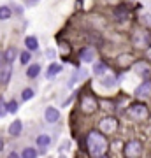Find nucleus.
<instances>
[{
  "instance_id": "nucleus-1",
  "label": "nucleus",
  "mask_w": 151,
  "mask_h": 158,
  "mask_svg": "<svg viewBox=\"0 0 151 158\" xmlns=\"http://www.w3.org/2000/svg\"><path fill=\"white\" fill-rule=\"evenodd\" d=\"M107 148H109V142H107L106 135L99 132V130H91L88 135H86V149L93 158L102 156L107 153Z\"/></svg>"
},
{
  "instance_id": "nucleus-2",
  "label": "nucleus",
  "mask_w": 151,
  "mask_h": 158,
  "mask_svg": "<svg viewBox=\"0 0 151 158\" xmlns=\"http://www.w3.org/2000/svg\"><path fill=\"white\" fill-rule=\"evenodd\" d=\"M127 114L134 121H146L149 118V109L146 104H141V102H134L128 109H127Z\"/></svg>"
},
{
  "instance_id": "nucleus-3",
  "label": "nucleus",
  "mask_w": 151,
  "mask_h": 158,
  "mask_svg": "<svg viewBox=\"0 0 151 158\" xmlns=\"http://www.w3.org/2000/svg\"><path fill=\"white\" fill-rule=\"evenodd\" d=\"M81 111L84 114H95L99 111V100L90 93H84L81 97Z\"/></svg>"
},
{
  "instance_id": "nucleus-4",
  "label": "nucleus",
  "mask_w": 151,
  "mask_h": 158,
  "mask_svg": "<svg viewBox=\"0 0 151 158\" xmlns=\"http://www.w3.org/2000/svg\"><path fill=\"white\" fill-rule=\"evenodd\" d=\"M123 155L127 158H137L142 155V142L137 141V139H132L125 144L123 148Z\"/></svg>"
},
{
  "instance_id": "nucleus-5",
  "label": "nucleus",
  "mask_w": 151,
  "mask_h": 158,
  "mask_svg": "<svg viewBox=\"0 0 151 158\" xmlns=\"http://www.w3.org/2000/svg\"><path fill=\"white\" fill-rule=\"evenodd\" d=\"M99 127H100L99 132H102L104 135L114 134V132L118 130V119L112 118V116H106V118H102L100 121H99Z\"/></svg>"
},
{
  "instance_id": "nucleus-6",
  "label": "nucleus",
  "mask_w": 151,
  "mask_h": 158,
  "mask_svg": "<svg viewBox=\"0 0 151 158\" xmlns=\"http://www.w3.org/2000/svg\"><path fill=\"white\" fill-rule=\"evenodd\" d=\"M134 42L137 48H146L151 44V34L146 30H137L134 34Z\"/></svg>"
},
{
  "instance_id": "nucleus-7",
  "label": "nucleus",
  "mask_w": 151,
  "mask_h": 158,
  "mask_svg": "<svg viewBox=\"0 0 151 158\" xmlns=\"http://www.w3.org/2000/svg\"><path fill=\"white\" fill-rule=\"evenodd\" d=\"M135 97H137V98H149L151 97V81H144L142 85L137 86Z\"/></svg>"
},
{
  "instance_id": "nucleus-8",
  "label": "nucleus",
  "mask_w": 151,
  "mask_h": 158,
  "mask_svg": "<svg viewBox=\"0 0 151 158\" xmlns=\"http://www.w3.org/2000/svg\"><path fill=\"white\" fill-rule=\"evenodd\" d=\"M79 60L84 63H90L95 60V49L93 48H90V46H86V48H83V49L79 51Z\"/></svg>"
},
{
  "instance_id": "nucleus-9",
  "label": "nucleus",
  "mask_w": 151,
  "mask_h": 158,
  "mask_svg": "<svg viewBox=\"0 0 151 158\" xmlns=\"http://www.w3.org/2000/svg\"><path fill=\"white\" fill-rule=\"evenodd\" d=\"M132 63H134V58L128 53H123V55L118 56V67L120 69H128V67H132Z\"/></svg>"
},
{
  "instance_id": "nucleus-10",
  "label": "nucleus",
  "mask_w": 151,
  "mask_h": 158,
  "mask_svg": "<svg viewBox=\"0 0 151 158\" xmlns=\"http://www.w3.org/2000/svg\"><path fill=\"white\" fill-rule=\"evenodd\" d=\"M44 118H46L48 123H56V121L60 119V113H58V109H55V107H48L46 113H44Z\"/></svg>"
},
{
  "instance_id": "nucleus-11",
  "label": "nucleus",
  "mask_w": 151,
  "mask_h": 158,
  "mask_svg": "<svg viewBox=\"0 0 151 158\" xmlns=\"http://www.w3.org/2000/svg\"><path fill=\"white\" fill-rule=\"evenodd\" d=\"M23 132V123H21V119H14L11 123V127H9V135L12 137H18L19 134Z\"/></svg>"
},
{
  "instance_id": "nucleus-12",
  "label": "nucleus",
  "mask_w": 151,
  "mask_h": 158,
  "mask_svg": "<svg viewBox=\"0 0 151 158\" xmlns=\"http://www.w3.org/2000/svg\"><path fill=\"white\" fill-rule=\"evenodd\" d=\"M11 63H7L6 67H0V85H7L11 77Z\"/></svg>"
},
{
  "instance_id": "nucleus-13",
  "label": "nucleus",
  "mask_w": 151,
  "mask_h": 158,
  "mask_svg": "<svg viewBox=\"0 0 151 158\" xmlns=\"http://www.w3.org/2000/svg\"><path fill=\"white\" fill-rule=\"evenodd\" d=\"M62 70H63V67L60 63H51L49 67H48V70H46V79H53L56 74H60Z\"/></svg>"
},
{
  "instance_id": "nucleus-14",
  "label": "nucleus",
  "mask_w": 151,
  "mask_h": 158,
  "mask_svg": "<svg viewBox=\"0 0 151 158\" xmlns=\"http://www.w3.org/2000/svg\"><path fill=\"white\" fill-rule=\"evenodd\" d=\"M128 14H130V11L125 6H118L116 9H114V18H116L118 21H125V19L128 18Z\"/></svg>"
},
{
  "instance_id": "nucleus-15",
  "label": "nucleus",
  "mask_w": 151,
  "mask_h": 158,
  "mask_svg": "<svg viewBox=\"0 0 151 158\" xmlns=\"http://www.w3.org/2000/svg\"><path fill=\"white\" fill-rule=\"evenodd\" d=\"M35 142H37V146H39L42 151H46V149L51 146V137L46 135V134H42V135L37 137V141H35Z\"/></svg>"
},
{
  "instance_id": "nucleus-16",
  "label": "nucleus",
  "mask_w": 151,
  "mask_h": 158,
  "mask_svg": "<svg viewBox=\"0 0 151 158\" xmlns=\"http://www.w3.org/2000/svg\"><path fill=\"white\" fill-rule=\"evenodd\" d=\"M25 46H27L28 51H37L39 40H37V37H34V35H28L27 39H25Z\"/></svg>"
},
{
  "instance_id": "nucleus-17",
  "label": "nucleus",
  "mask_w": 151,
  "mask_h": 158,
  "mask_svg": "<svg viewBox=\"0 0 151 158\" xmlns=\"http://www.w3.org/2000/svg\"><path fill=\"white\" fill-rule=\"evenodd\" d=\"M93 72H95V76H106L107 74V65L104 62H97L95 65H93Z\"/></svg>"
},
{
  "instance_id": "nucleus-18",
  "label": "nucleus",
  "mask_w": 151,
  "mask_h": 158,
  "mask_svg": "<svg viewBox=\"0 0 151 158\" xmlns=\"http://www.w3.org/2000/svg\"><path fill=\"white\" fill-rule=\"evenodd\" d=\"M39 72H40V65H39V63H34V65H30V67H28L27 76L30 79H34V77H37V76H39Z\"/></svg>"
},
{
  "instance_id": "nucleus-19",
  "label": "nucleus",
  "mask_w": 151,
  "mask_h": 158,
  "mask_svg": "<svg viewBox=\"0 0 151 158\" xmlns=\"http://www.w3.org/2000/svg\"><path fill=\"white\" fill-rule=\"evenodd\" d=\"M16 56H18V51H16V48H7L6 55H4V60H7V63H12Z\"/></svg>"
},
{
  "instance_id": "nucleus-20",
  "label": "nucleus",
  "mask_w": 151,
  "mask_h": 158,
  "mask_svg": "<svg viewBox=\"0 0 151 158\" xmlns=\"http://www.w3.org/2000/svg\"><path fill=\"white\" fill-rule=\"evenodd\" d=\"M37 156H39V153L34 148H25L21 153V158H37Z\"/></svg>"
},
{
  "instance_id": "nucleus-21",
  "label": "nucleus",
  "mask_w": 151,
  "mask_h": 158,
  "mask_svg": "<svg viewBox=\"0 0 151 158\" xmlns=\"http://www.w3.org/2000/svg\"><path fill=\"white\" fill-rule=\"evenodd\" d=\"M11 16H12L11 7H7V6H2V7H0V19H2V21H6V19H9Z\"/></svg>"
},
{
  "instance_id": "nucleus-22",
  "label": "nucleus",
  "mask_w": 151,
  "mask_h": 158,
  "mask_svg": "<svg viewBox=\"0 0 151 158\" xmlns=\"http://www.w3.org/2000/svg\"><path fill=\"white\" fill-rule=\"evenodd\" d=\"M30 51H21V53H19V62L23 63V65H27L28 62H30Z\"/></svg>"
},
{
  "instance_id": "nucleus-23",
  "label": "nucleus",
  "mask_w": 151,
  "mask_h": 158,
  "mask_svg": "<svg viewBox=\"0 0 151 158\" xmlns=\"http://www.w3.org/2000/svg\"><path fill=\"white\" fill-rule=\"evenodd\" d=\"M21 98L23 100H30V98H34V90L32 88H25L21 93Z\"/></svg>"
},
{
  "instance_id": "nucleus-24",
  "label": "nucleus",
  "mask_w": 151,
  "mask_h": 158,
  "mask_svg": "<svg viewBox=\"0 0 151 158\" xmlns=\"http://www.w3.org/2000/svg\"><path fill=\"white\" fill-rule=\"evenodd\" d=\"M6 109H7V113H16V111H18V104H16V100H11V102H9V104H7V106H6Z\"/></svg>"
},
{
  "instance_id": "nucleus-25",
  "label": "nucleus",
  "mask_w": 151,
  "mask_h": 158,
  "mask_svg": "<svg viewBox=\"0 0 151 158\" xmlns=\"http://www.w3.org/2000/svg\"><path fill=\"white\" fill-rule=\"evenodd\" d=\"M135 67L139 69V70H137V74H142V76H148V74H149V69H148V67L144 69V63H142V62H139Z\"/></svg>"
},
{
  "instance_id": "nucleus-26",
  "label": "nucleus",
  "mask_w": 151,
  "mask_h": 158,
  "mask_svg": "<svg viewBox=\"0 0 151 158\" xmlns=\"http://www.w3.org/2000/svg\"><path fill=\"white\" fill-rule=\"evenodd\" d=\"M6 106H7V104H4V98L0 97V118H2V116H6V114H7Z\"/></svg>"
},
{
  "instance_id": "nucleus-27",
  "label": "nucleus",
  "mask_w": 151,
  "mask_h": 158,
  "mask_svg": "<svg viewBox=\"0 0 151 158\" xmlns=\"http://www.w3.org/2000/svg\"><path fill=\"white\" fill-rule=\"evenodd\" d=\"M60 49H62L65 55H69V53H70V48H69L67 42H60Z\"/></svg>"
},
{
  "instance_id": "nucleus-28",
  "label": "nucleus",
  "mask_w": 151,
  "mask_h": 158,
  "mask_svg": "<svg viewBox=\"0 0 151 158\" xmlns=\"http://www.w3.org/2000/svg\"><path fill=\"white\" fill-rule=\"evenodd\" d=\"M104 83H106L107 86H112V85H114V77H106V79H104Z\"/></svg>"
},
{
  "instance_id": "nucleus-29",
  "label": "nucleus",
  "mask_w": 151,
  "mask_h": 158,
  "mask_svg": "<svg viewBox=\"0 0 151 158\" xmlns=\"http://www.w3.org/2000/svg\"><path fill=\"white\" fill-rule=\"evenodd\" d=\"M46 56L48 58H55V49H48L46 51Z\"/></svg>"
},
{
  "instance_id": "nucleus-30",
  "label": "nucleus",
  "mask_w": 151,
  "mask_h": 158,
  "mask_svg": "<svg viewBox=\"0 0 151 158\" xmlns=\"http://www.w3.org/2000/svg\"><path fill=\"white\" fill-rule=\"evenodd\" d=\"M7 158H21V156H19L16 151H12V153H9V155H7Z\"/></svg>"
},
{
  "instance_id": "nucleus-31",
  "label": "nucleus",
  "mask_w": 151,
  "mask_h": 158,
  "mask_svg": "<svg viewBox=\"0 0 151 158\" xmlns=\"http://www.w3.org/2000/svg\"><path fill=\"white\" fill-rule=\"evenodd\" d=\"M146 55H148V58H151V44L148 46V49H146Z\"/></svg>"
},
{
  "instance_id": "nucleus-32",
  "label": "nucleus",
  "mask_w": 151,
  "mask_h": 158,
  "mask_svg": "<svg viewBox=\"0 0 151 158\" xmlns=\"http://www.w3.org/2000/svg\"><path fill=\"white\" fill-rule=\"evenodd\" d=\"M4 65V53H0V67Z\"/></svg>"
},
{
  "instance_id": "nucleus-33",
  "label": "nucleus",
  "mask_w": 151,
  "mask_h": 158,
  "mask_svg": "<svg viewBox=\"0 0 151 158\" xmlns=\"http://www.w3.org/2000/svg\"><path fill=\"white\" fill-rule=\"evenodd\" d=\"M142 19H144V21H148V23H151V16H142Z\"/></svg>"
},
{
  "instance_id": "nucleus-34",
  "label": "nucleus",
  "mask_w": 151,
  "mask_h": 158,
  "mask_svg": "<svg viewBox=\"0 0 151 158\" xmlns=\"http://www.w3.org/2000/svg\"><path fill=\"white\" fill-rule=\"evenodd\" d=\"M97 158H107V156H106V155H102V156H97Z\"/></svg>"
},
{
  "instance_id": "nucleus-35",
  "label": "nucleus",
  "mask_w": 151,
  "mask_h": 158,
  "mask_svg": "<svg viewBox=\"0 0 151 158\" xmlns=\"http://www.w3.org/2000/svg\"><path fill=\"white\" fill-rule=\"evenodd\" d=\"M62 158H65V156H62Z\"/></svg>"
}]
</instances>
